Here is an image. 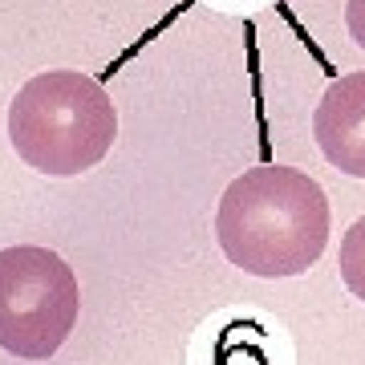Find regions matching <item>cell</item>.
Masks as SVG:
<instances>
[{
	"label": "cell",
	"mask_w": 365,
	"mask_h": 365,
	"mask_svg": "<svg viewBox=\"0 0 365 365\" xmlns=\"http://www.w3.org/2000/svg\"><path fill=\"white\" fill-rule=\"evenodd\" d=\"M223 256L248 276L309 272L329 244V199L313 175L264 163L235 175L215 207Z\"/></svg>",
	"instance_id": "1"
},
{
	"label": "cell",
	"mask_w": 365,
	"mask_h": 365,
	"mask_svg": "<svg viewBox=\"0 0 365 365\" xmlns=\"http://www.w3.org/2000/svg\"><path fill=\"white\" fill-rule=\"evenodd\" d=\"M313 138L329 167L365 179V69L341 73L313 110Z\"/></svg>",
	"instance_id": "5"
},
{
	"label": "cell",
	"mask_w": 365,
	"mask_h": 365,
	"mask_svg": "<svg viewBox=\"0 0 365 365\" xmlns=\"http://www.w3.org/2000/svg\"><path fill=\"white\" fill-rule=\"evenodd\" d=\"M337 268H341V284H345L353 297L365 304V215L353 223L345 235H341Z\"/></svg>",
	"instance_id": "6"
},
{
	"label": "cell",
	"mask_w": 365,
	"mask_h": 365,
	"mask_svg": "<svg viewBox=\"0 0 365 365\" xmlns=\"http://www.w3.org/2000/svg\"><path fill=\"white\" fill-rule=\"evenodd\" d=\"M345 25H349L353 41L365 49V0H349L345 4Z\"/></svg>",
	"instance_id": "8"
},
{
	"label": "cell",
	"mask_w": 365,
	"mask_h": 365,
	"mask_svg": "<svg viewBox=\"0 0 365 365\" xmlns=\"http://www.w3.org/2000/svg\"><path fill=\"white\" fill-rule=\"evenodd\" d=\"M207 4L220 13H260V9H272L280 0H207Z\"/></svg>",
	"instance_id": "7"
},
{
	"label": "cell",
	"mask_w": 365,
	"mask_h": 365,
	"mask_svg": "<svg viewBox=\"0 0 365 365\" xmlns=\"http://www.w3.org/2000/svg\"><path fill=\"white\" fill-rule=\"evenodd\" d=\"M78 276L53 248L16 244L0 248V349L45 361L78 325Z\"/></svg>",
	"instance_id": "3"
},
{
	"label": "cell",
	"mask_w": 365,
	"mask_h": 365,
	"mask_svg": "<svg viewBox=\"0 0 365 365\" xmlns=\"http://www.w3.org/2000/svg\"><path fill=\"white\" fill-rule=\"evenodd\" d=\"M118 138L110 93L81 69H49L29 78L9 102V143L41 175L73 179L93 170Z\"/></svg>",
	"instance_id": "2"
},
{
	"label": "cell",
	"mask_w": 365,
	"mask_h": 365,
	"mask_svg": "<svg viewBox=\"0 0 365 365\" xmlns=\"http://www.w3.org/2000/svg\"><path fill=\"white\" fill-rule=\"evenodd\" d=\"M191 365H292V341L256 313H220L195 333Z\"/></svg>",
	"instance_id": "4"
}]
</instances>
